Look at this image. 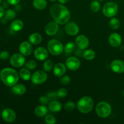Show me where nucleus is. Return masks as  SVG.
Masks as SVG:
<instances>
[{"label":"nucleus","mask_w":124,"mask_h":124,"mask_svg":"<svg viewBox=\"0 0 124 124\" xmlns=\"http://www.w3.org/2000/svg\"><path fill=\"white\" fill-rule=\"evenodd\" d=\"M110 68L113 72L122 73L124 72V62L119 59H115L111 63Z\"/></svg>","instance_id":"f8f14e48"},{"label":"nucleus","mask_w":124,"mask_h":124,"mask_svg":"<svg viewBox=\"0 0 124 124\" xmlns=\"http://www.w3.org/2000/svg\"><path fill=\"white\" fill-rule=\"evenodd\" d=\"M34 56L35 58L39 61L46 60L48 56V50L44 47H38L35 49Z\"/></svg>","instance_id":"ddd939ff"},{"label":"nucleus","mask_w":124,"mask_h":124,"mask_svg":"<svg viewBox=\"0 0 124 124\" xmlns=\"http://www.w3.org/2000/svg\"><path fill=\"white\" fill-rule=\"evenodd\" d=\"M65 32L68 35L70 36H75L79 33V28L76 23L70 22V23H66V25L65 26Z\"/></svg>","instance_id":"4468645a"},{"label":"nucleus","mask_w":124,"mask_h":124,"mask_svg":"<svg viewBox=\"0 0 124 124\" xmlns=\"http://www.w3.org/2000/svg\"><path fill=\"white\" fill-rule=\"evenodd\" d=\"M20 0H7V2L11 5H16L19 3Z\"/></svg>","instance_id":"ea45409f"},{"label":"nucleus","mask_w":124,"mask_h":124,"mask_svg":"<svg viewBox=\"0 0 124 124\" xmlns=\"http://www.w3.org/2000/svg\"><path fill=\"white\" fill-rule=\"evenodd\" d=\"M10 62L13 67L19 68L23 66L25 63V58L24 55L19 53H15L11 56Z\"/></svg>","instance_id":"6e6552de"},{"label":"nucleus","mask_w":124,"mask_h":124,"mask_svg":"<svg viewBox=\"0 0 124 124\" xmlns=\"http://www.w3.org/2000/svg\"><path fill=\"white\" fill-rule=\"evenodd\" d=\"M108 41L110 44L113 47H118L122 44V37L119 34L113 33L109 36Z\"/></svg>","instance_id":"f3484780"},{"label":"nucleus","mask_w":124,"mask_h":124,"mask_svg":"<svg viewBox=\"0 0 124 124\" xmlns=\"http://www.w3.org/2000/svg\"><path fill=\"white\" fill-rule=\"evenodd\" d=\"M39 102L41 103L42 105H47L49 103V99L47 96H41L39 99Z\"/></svg>","instance_id":"4c0bfd02"},{"label":"nucleus","mask_w":124,"mask_h":124,"mask_svg":"<svg viewBox=\"0 0 124 124\" xmlns=\"http://www.w3.org/2000/svg\"><path fill=\"white\" fill-rule=\"evenodd\" d=\"M94 102L89 96H84L78 101L77 103L78 109L80 112L87 114L90 112L93 108Z\"/></svg>","instance_id":"7ed1b4c3"},{"label":"nucleus","mask_w":124,"mask_h":124,"mask_svg":"<svg viewBox=\"0 0 124 124\" xmlns=\"http://www.w3.org/2000/svg\"><path fill=\"white\" fill-rule=\"evenodd\" d=\"M45 121L47 124H54L56 122V118L51 115H47L45 118Z\"/></svg>","instance_id":"2f4dec72"},{"label":"nucleus","mask_w":124,"mask_h":124,"mask_svg":"<svg viewBox=\"0 0 124 124\" xmlns=\"http://www.w3.org/2000/svg\"><path fill=\"white\" fill-rule=\"evenodd\" d=\"M47 97H48L49 100L51 101L57 100V99L59 98L57 93H55V92H50V93H48L47 94Z\"/></svg>","instance_id":"e433bc0d"},{"label":"nucleus","mask_w":124,"mask_h":124,"mask_svg":"<svg viewBox=\"0 0 124 124\" xmlns=\"http://www.w3.org/2000/svg\"><path fill=\"white\" fill-rule=\"evenodd\" d=\"M1 2H2V0H0V3H1Z\"/></svg>","instance_id":"c03bdc74"},{"label":"nucleus","mask_w":124,"mask_h":124,"mask_svg":"<svg viewBox=\"0 0 124 124\" xmlns=\"http://www.w3.org/2000/svg\"><path fill=\"white\" fill-rule=\"evenodd\" d=\"M57 94H58V96L59 98H65V97L67 95V90L65 88H61L58 91Z\"/></svg>","instance_id":"f704fd0d"},{"label":"nucleus","mask_w":124,"mask_h":124,"mask_svg":"<svg viewBox=\"0 0 124 124\" xmlns=\"http://www.w3.org/2000/svg\"><path fill=\"white\" fill-rule=\"evenodd\" d=\"M64 108H65V109L67 111H73L75 108V104L74 102H67L65 104Z\"/></svg>","instance_id":"72a5a7b5"},{"label":"nucleus","mask_w":124,"mask_h":124,"mask_svg":"<svg viewBox=\"0 0 124 124\" xmlns=\"http://www.w3.org/2000/svg\"><path fill=\"white\" fill-rule=\"evenodd\" d=\"M29 42L31 44L34 45H37L38 44L41 43L42 41V38L40 34L38 33H34L31 34L29 38Z\"/></svg>","instance_id":"412c9836"},{"label":"nucleus","mask_w":124,"mask_h":124,"mask_svg":"<svg viewBox=\"0 0 124 124\" xmlns=\"http://www.w3.org/2000/svg\"><path fill=\"white\" fill-rule=\"evenodd\" d=\"M50 13L54 21L58 24H65L70 18L69 10L62 4H54L51 6Z\"/></svg>","instance_id":"f257e3e1"},{"label":"nucleus","mask_w":124,"mask_h":124,"mask_svg":"<svg viewBox=\"0 0 124 124\" xmlns=\"http://www.w3.org/2000/svg\"><path fill=\"white\" fill-rule=\"evenodd\" d=\"M65 65L70 70L75 71L81 66V61L76 57H70L66 60Z\"/></svg>","instance_id":"1a4fd4ad"},{"label":"nucleus","mask_w":124,"mask_h":124,"mask_svg":"<svg viewBox=\"0 0 124 124\" xmlns=\"http://www.w3.org/2000/svg\"><path fill=\"white\" fill-rule=\"evenodd\" d=\"M48 109L53 112H59L62 109V104L57 101H52L48 103Z\"/></svg>","instance_id":"6ab92c4d"},{"label":"nucleus","mask_w":124,"mask_h":124,"mask_svg":"<svg viewBox=\"0 0 124 124\" xmlns=\"http://www.w3.org/2000/svg\"><path fill=\"white\" fill-rule=\"evenodd\" d=\"M19 75L20 77L24 81H29L31 77V73L27 68H23L19 71Z\"/></svg>","instance_id":"393cba45"},{"label":"nucleus","mask_w":124,"mask_h":124,"mask_svg":"<svg viewBox=\"0 0 124 124\" xmlns=\"http://www.w3.org/2000/svg\"><path fill=\"white\" fill-rule=\"evenodd\" d=\"M90 8L93 12H97L100 10L101 4L100 2L96 0H94L91 2Z\"/></svg>","instance_id":"c85d7f7f"},{"label":"nucleus","mask_w":124,"mask_h":124,"mask_svg":"<svg viewBox=\"0 0 124 124\" xmlns=\"http://www.w3.org/2000/svg\"><path fill=\"white\" fill-rule=\"evenodd\" d=\"M47 1L46 0H33V6L36 9L43 10L47 7Z\"/></svg>","instance_id":"b1692460"},{"label":"nucleus","mask_w":124,"mask_h":124,"mask_svg":"<svg viewBox=\"0 0 124 124\" xmlns=\"http://www.w3.org/2000/svg\"><path fill=\"white\" fill-rule=\"evenodd\" d=\"M75 48V44L72 42H69L66 44L64 47V50L66 53H71L73 52Z\"/></svg>","instance_id":"7c9ffc66"},{"label":"nucleus","mask_w":124,"mask_h":124,"mask_svg":"<svg viewBox=\"0 0 124 124\" xmlns=\"http://www.w3.org/2000/svg\"><path fill=\"white\" fill-rule=\"evenodd\" d=\"M4 15V10L3 8L0 6V18H2Z\"/></svg>","instance_id":"a19ab883"},{"label":"nucleus","mask_w":124,"mask_h":124,"mask_svg":"<svg viewBox=\"0 0 124 124\" xmlns=\"http://www.w3.org/2000/svg\"><path fill=\"white\" fill-rule=\"evenodd\" d=\"M20 53L24 56H29L32 53L33 47L30 42L24 41L21 42L19 47Z\"/></svg>","instance_id":"2eb2a0df"},{"label":"nucleus","mask_w":124,"mask_h":124,"mask_svg":"<svg viewBox=\"0 0 124 124\" xmlns=\"http://www.w3.org/2000/svg\"><path fill=\"white\" fill-rule=\"evenodd\" d=\"M60 82L63 85L69 84L71 82V78L69 76H64L61 79Z\"/></svg>","instance_id":"c9c22d12"},{"label":"nucleus","mask_w":124,"mask_h":124,"mask_svg":"<svg viewBox=\"0 0 124 124\" xmlns=\"http://www.w3.org/2000/svg\"><path fill=\"white\" fill-rule=\"evenodd\" d=\"M50 1H52V2H54V1H57V0H50Z\"/></svg>","instance_id":"37998d69"},{"label":"nucleus","mask_w":124,"mask_h":124,"mask_svg":"<svg viewBox=\"0 0 124 124\" xmlns=\"http://www.w3.org/2000/svg\"><path fill=\"white\" fill-rule=\"evenodd\" d=\"M2 117L6 122L11 123L15 121L16 113L13 110L10 108H6L2 111Z\"/></svg>","instance_id":"9b49d317"},{"label":"nucleus","mask_w":124,"mask_h":124,"mask_svg":"<svg viewBox=\"0 0 124 124\" xmlns=\"http://www.w3.org/2000/svg\"><path fill=\"white\" fill-rule=\"evenodd\" d=\"M53 63L51 60H47L44 62L43 64V69L45 71L49 72L53 69Z\"/></svg>","instance_id":"cd10ccee"},{"label":"nucleus","mask_w":124,"mask_h":124,"mask_svg":"<svg viewBox=\"0 0 124 124\" xmlns=\"http://www.w3.org/2000/svg\"><path fill=\"white\" fill-rule=\"evenodd\" d=\"M12 91L15 94L17 95H23L26 92V87L21 84H15L13 86Z\"/></svg>","instance_id":"aec40b11"},{"label":"nucleus","mask_w":124,"mask_h":124,"mask_svg":"<svg viewBox=\"0 0 124 124\" xmlns=\"http://www.w3.org/2000/svg\"><path fill=\"white\" fill-rule=\"evenodd\" d=\"M0 78L5 85L13 87L19 80V75L15 70L11 68H5L0 72Z\"/></svg>","instance_id":"f03ea898"},{"label":"nucleus","mask_w":124,"mask_h":124,"mask_svg":"<svg viewBox=\"0 0 124 124\" xmlns=\"http://www.w3.org/2000/svg\"><path fill=\"white\" fill-rule=\"evenodd\" d=\"M96 112L101 118L108 117L111 113V105L106 102H100L96 107Z\"/></svg>","instance_id":"20e7f679"},{"label":"nucleus","mask_w":124,"mask_h":124,"mask_svg":"<svg viewBox=\"0 0 124 124\" xmlns=\"http://www.w3.org/2000/svg\"><path fill=\"white\" fill-rule=\"evenodd\" d=\"M58 30H59V25L56 21L50 22L45 27V31L46 34L49 36H53L56 34Z\"/></svg>","instance_id":"dca6fc26"},{"label":"nucleus","mask_w":124,"mask_h":124,"mask_svg":"<svg viewBox=\"0 0 124 124\" xmlns=\"http://www.w3.org/2000/svg\"><path fill=\"white\" fill-rule=\"evenodd\" d=\"M10 56V54L7 51H3L0 53V59L2 60H6L8 59Z\"/></svg>","instance_id":"58836bf2"},{"label":"nucleus","mask_w":124,"mask_h":124,"mask_svg":"<svg viewBox=\"0 0 124 124\" xmlns=\"http://www.w3.org/2000/svg\"><path fill=\"white\" fill-rule=\"evenodd\" d=\"M96 57V53L94 50L91 49L86 50L83 53V58L87 60H92Z\"/></svg>","instance_id":"a878e982"},{"label":"nucleus","mask_w":124,"mask_h":124,"mask_svg":"<svg viewBox=\"0 0 124 124\" xmlns=\"http://www.w3.org/2000/svg\"><path fill=\"white\" fill-rule=\"evenodd\" d=\"M118 11V6L117 3L113 1H110L105 4L102 8V12L104 16L108 18L113 17L117 14Z\"/></svg>","instance_id":"423d86ee"},{"label":"nucleus","mask_w":124,"mask_h":124,"mask_svg":"<svg viewBox=\"0 0 124 124\" xmlns=\"http://www.w3.org/2000/svg\"><path fill=\"white\" fill-rule=\"evenodd\" d=\"M47 79V75L46 71L38 70L33 73L31 77V82L36 85L42 84Z\"/></svg>","instance_id":"0eeeda50"},{"label":"nucleus","mask_w":124,"mask_h":124,"mask_svg":"<svg viewBox=\"0 0 124 124\" xmlns=\"http://www.w3.org/2000/svg\"><path fill=\"white\" fill-rule=\"evenodd\" d=\"M47 47L50 53L54 56L61 54L64 50L62 44L57 39H51L47 44Z\"/></svg>","instance_id":"39448f33"},{"label":"nucleus","mask_w":124,"mask_h":124,"mask_svg":"<svg viewBox=\"0 0 124 124\" xmlns=\"http://www.w3.org/2000/svg\"><path fill=\"white\" fill-rule=\"evenodd\" d=\"M59 3L62 4H64L67 3L68 2V0H58Z\"/></svg>","instance_id":"79ce46f5"},{"label":"nucleus","mask_w":124,"mask_h":124,"mask_svg":"<svg viewBox=\"0 0 124 124\" xmlns=\"http://www.w3.org/2000/svg\"><path fill=\"white\" fill-rule=\"evenodd\" d=\"M75 43L79 48L85 50L89 46V40L85 35H81L76 37Z\"/></svg>","instance_id":"9d476101"},{"label":"nucleus","mask_w":124,"mask_h":124,"mask_svg":"<svg viewBox=\"0 0 124 124\" xmlns=\"http://www.w3.org/2000/svg\"><path fill=\"white\" fill-rule=\"evenodd\" d=\"M16 16V13L13 10L9 9L5 13V18L8 20H13Z\"/></svg>","instance_id":"c756f323"},{"label":"nucleus","mask_w":124,"mask_h":124,"mask_svg":"<svg viewBox=\"0 0 124 124\" xmlns=\"http://www.w3.org/2000/svg\"><path fill=\"white\" fill-rule=\"evenodd\" d=\"M36 65H37V64H36V62L35 61L29 60L25 64V67L28 69H29V70H33V69L36 68Z\"/></svg>","instance_id":"473e14b6"},{"label":"nucleus","mask_w":124,"mask_h":124,"mask_svg":"<svg viewBox=\"0 0 124 124\" xmlns=\"http://www.w3.org/2000/svg\"><path fill=\"white\" fill-rule=\"evenodd\" d=\"M66 65L62 63H58L53 67V73L56 76L61 77L66 72Z\"/></svg>","instance_id":"a211bd4d"},{"label":"nucleus","mask_w":124,"mask_h":124,"mask_svg":"<svg viewBox=\"0 0 124 124\" xmlns=\"http://www.w3.org/2000/svg\"><path fill=\"white\" fill-rule=\"evenodd\" d=\"M109 25L113 29H118L121 25V22L118 19L116 18H111L109 23Z\"/></svg>","instance_id":"bb28decb"},{"label":"nucleus","mask_w":124,"mask_h":124,"mask_svg":"<svg viewBox=\"0 0 124 124\" xmlns=\"http://www.w3.org/2000/svg\"><path fill=\"white\" fill-rule=\"evenodd\" d=\"M48 112V108L44 105H39L35 109V114L38 117H43Z\"/></svg>","instance_id":"4be33fe9"},{"label":"nucleus","mask_w":124,"mask_h":124,"mask_svg":"<svg viewBox=\"0 0 124 124\" xmlns=\"http://www.w3.org/2000/svg\"><path fill=\"white\" fill-rule=\"evenodd\" d=\"M23 27H24V23L21 20H19V19L15 20L14 21L12 22L10 25L11 29L15 31H20L23 29Z\"/></svg>","instance_id":"5701e85b"}]
</instances>
